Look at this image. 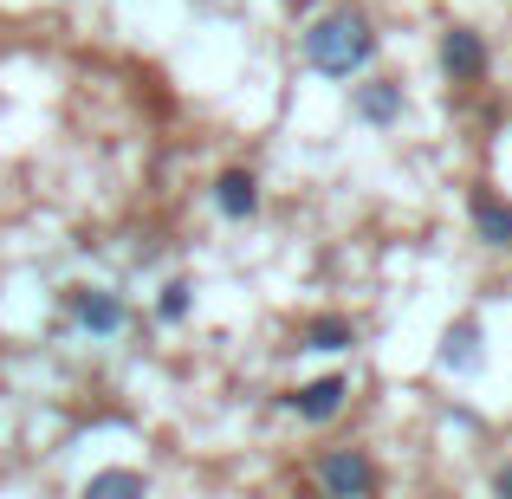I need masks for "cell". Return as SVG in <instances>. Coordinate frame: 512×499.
I'll return each instance as SVG.
<instances>
[{
    "mask_svg": "<svg viewBox=\"0 0 512 499\" xmlns=\"http://www.w3.org/2000/svg\"><path fill=\"white\" fill-rule=\"evenodd\" d=\"M376 46H383V39H376V26H370L363 7H331V13H318V20L305 26V65H312L318 78L370 72Z\"/></svg>",
    "mask_w": 512,
    "mask_h": 499,
    "instance_id": "6da1fadb",
    "label": "cell"
},
{
    "mask_svg": "<svg viewBox=\"0 0 512 499\" xmlns=\"http://www.w3.org/2000/svg\"><path fill=\"white\" fill-rule=\"evenodd\" d=\"M59 305H65V325L85 331V337H117V331H130V305L117 299L111 286H65Z\"/></svg>",
    "mask_w": 512,
    "mask_h": 499,
    "instance_id": "7a4b0ae2",
    "label": "cell"
},
{
    "mask_svg": "<svg viewBox=\"0 0 512 499\" xmlns=\"http://www.w3.org/2000/svg\"><path fill=\"white\" fill-rule=\"evenodd\" d=\"M344 402H350V376H338V370H331V376H312V383H299V389H279V409L299 415V422H312V428L338 422Z\"/></svg>",
    "mask_w": 512,
    "mask_h": 499,
    "instance_id": "3957f363",
    "label": "cell"
},
{
    "mask_svg": "<svg viewBox=\"0 0 512 499\" xmlns=\"http://www.w3.org/2000/svg\"><path fill=\"white\" fill-rule=\"evenodd\" d=\"M318 493L325 499H376V461L363 448H331L318 461Z\"/></svg>",
    "mask_w": 512,
    "mask_h": 499,
    "instance_id": "277c9868",
    "label": "cell"
},
{
    "mask_svg": "<svg viewBox=\"0 0 512 499\" xmlns=\"http://www.w3.org/2000/svg\"><path fill=\"white\" fill-rule=\"evenodd\" d=\"M435 65H441V78H448V85H480V78H487V65H493V52H487V39H480L474 26H448V33H441V46H435Z\"/></svg>",
    "mask_w": 512,
    "mask_h": 499,
    "instance_id": "5b68a950",
    "label": "cell"
},
{
    "mask_svg": "<svg viewBox=\"0 0 512 499\" xmlns=\"http://www.w3.org/2000/svg\"><path fill=\"white\" fill-rule=\"evenodd\" d=\"M467 221H474V240H480V247L512 253V201L493 182H474V188H467Z\"/></svg>",
    "mask_w": 512,
    "mask_h": 499,
    "instance_id": "8992f818",
    "label": "cell"
},
{
    "mask_svg": "<svg viewBox=\"0 0 512 499\" xmlns=\"http://www.w3.org/2000/svg\"><path fill=\"white\" fill-rule=\"evenodd\" d=\"M402 111H409V98H402L396 78H363V85H350V117L370 130H389L402 124Z\"/></svg>",
    "mask_w": 512,
    "mask_h": 499,
    "instance_id": "52a82bcc",
    "label": "cell"
},
{
    "mask_svg": "<svg viewBox=\"0 0 512 499\" xmlns=\"http://www.w3.org/2000/svg\"><path fill=\"white\" fill-rule=\"evenodd\" d=\"M208 201H214L221 221H253V214H260V175L253 169H221L214 188H208Z\"/></svg>",
    "mask_w": 512,
    "mask_h": 499,
    "instance_id": "ba28073f",
    "label": "cell"
},
{
    "mask_svg": "<svg viewBox=\"0 0 512 499\" xmlns=\"http://www.w3.org/2000/svg\"><path fill=\"white\" fill-rule=\"evenodd\" d=\"M435 357H441V370H448V376H480V370H487L480 325H474V318H454V325L441 331V350H435Z\"/></svg>",
    "mask_w": 512,
    "mask_h": 499,
    "instance_id": "9c48e42d",
    "label": "cell"
},
{
    "mask_svg": "<svg viewBox=\"0 0 512 499\" xmlns=\"http://www.w3.org/2000/svg\"><path fill=\"white\" fill-rule=\"evenodd\" d=\"M350 344H357V325H350L344 312H318V318H305V331H299V350H318V357H338Z\"/></svg>",
    "mask_w": 512,
    "mask_h": 499,
    "instance_id": "30bf717a",
    "label": "cell"
},
{
    "mask_svg": "<svg viewBox=\"0 0 512 499\" xmlns=\"http://www.w3.org/2000/svg\"><path fill=\"white\" fill-rule=\"evenodd\" d=\"M78 499H150V480L137 474V467H104V474H91Z\"/></svg>",
    "mask_w": 512,
    "mask_h": 499,
    "instance_id": "8fae6325",
    "label": "cell"
},
{
    "mask_svg": "<svg viewBox=\"0 0 512 499\" xmlns=\"http://www.w3.org/2000/svg\"><path fill=\"white\" fill-rule=\"evenodd\" d=\"M188 312H195V286H188V279H169V286L156 292V325H188Z\"/></svg>",
    "mask_w": 512,
    "mask_h": 499,
    "instance_id": "7c38bea8",
    "label": "cell"
},
{
    "mask_svg": "<svg viewBox=\"0 0 512 499\" xmlns=\"http://www.w3.org/2000/svg\"><path fill=\"white\" fill-rule=\"evenodd\" d=\"M493 499H512V461L493 467Z\"/></svg>",
    "mask_w": 512,
    "mask_h": 499,
    "instance_id": "4fadbf2b",
    "label": "cell"
},
{
    "mask_svg": "<svg viewBox=\"0 0 512 499\" xmlns=\"http://www.w3.org/2000/svg\"><path fill=\"white\" fill-rule=\"evenodd\" d=\"M312 499H325V493H312Z\"/></svg>",
    "mask_w": 512,
    "mask_h": 499,
    "instance_id": "5bb4252c",
    "label": "cell"
}]
</instances>
